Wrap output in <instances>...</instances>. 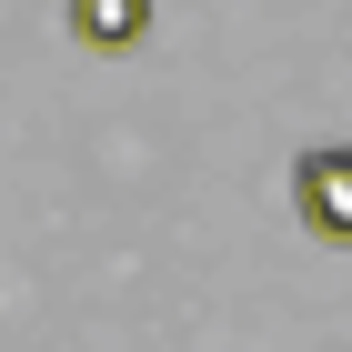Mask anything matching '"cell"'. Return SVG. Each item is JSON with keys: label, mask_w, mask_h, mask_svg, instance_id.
<instances>
[{"label": "cell", "mask_w": 352, "mask_h": 352, "mask_svg": "<svg viewBox=\"0 0 352 352\" xmlns=\"http://www.w3.org/2000/svg\"><path fill=\"white\" fill-rule=\"evenodd\" d=\"M71 30H81L91 51H131L141 30H151V0H71Z\"/></svg>", "instance_id": "2"}, {"label": "cell", "mask_w": 352, "mask_h": 352, "mask_svg": "<svg viewBox=\"0 0 352 352\" xmlns=\"http://www.w3.org/2000/svg\"><path fill=\"white\" fill-rule=\"evenodd\" d=\"M292 201H302V221H312L322 242H352V141L302 151L292 162Z\"/></svg>", "instance_id": "1"}]
</instances>
